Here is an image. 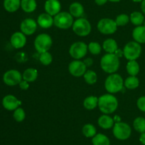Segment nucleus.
<instances>
[{
  "mask_svg": "<svg viewBox=\"0 0 145 145\" xmlns=\"http://www.w3.org/2000/svg\"><path fill=\"white\" fill-rule=\"evenodd\" d=\"M98 107L105 115L114 112L118 107V99L111 94H105L99 98Z\"/></svg>",
  "mask_w": 145,
  "mask_h": 145,
  "instance_id": "obj_1",
  "label": "nucleus"
},
{
  "mask_svg": "<svg viewBox=\"0 0 145 145\" xmlns=\"http://www.w3.org/2000/svg\"><path fill=\"white\" fill-rule=\"evenodd\" d=\"M119 66V57L115 53H106L101 59V67L107 73H115L118 70Z\"/></svg>",
  "mask_w": 145,
  "mask_h": 145,
  "instance_id": "obj_2",
  "label": "nucleus"
},
{
  "mask_svg": "<svg viewBox=\"0 0 145 145\" xmlns=\"http://www.w3.org/2000/svg\"><path fill=\"white\" fill-rule=\"evenodd\" d=\"M124 81L119 74H110L105 81V88L110 93H116L123 90Z\"/></svg>",
  "mask_w": 145,
  "mask_h": 145,
  "instance_id": "obj_3",
  "label": "nucleus"
},
{
  "mask_svg": "<svg viewBox=\"0 0 145 145\" xmlns=\"http://www.w3.org/2000/svg\"><path fill=\"white\" fill-rule=\"evenodd\" d=\"M123 51L126 59L128 61H136L141 55L142 47L136 41H130L125 45Z\"/></svg>",
  "mask_w": 145,
  "mask_h": 145,
  "instance_id": "obj_4",
  "label": "nucleus"
},
{
  "mask_svg": "<svg viewBox=\"0 0 145 145\" xmlns=\"http://www.w3.org/2000/svg\"><path fill=\"white\" fill-rule=\"evenodd\" d=\"M113 133L115 137L119 140H126L131 135L132 129L128 124L118 122L113 127Z\"/></svg>",
  "mask_w": 145,
  "mask_h": 145,
  "instance_id": "obj_5",
  "label": "nucleus"
},
{
  "mask_svg": "<svg viewBox=\"0 0 145 145\" xmlns=\"http://www.w3.org/2000/svg\"><path fill=\"white\" fill-rule=\"evenodd\" d=\"M74 24L73 16L67 11H62L54 16V24L61 29H67Z\"/></svg>",
  "mask_w": 145,
  "mask_h": 145,
  "instance_id": "obj_6",
  "label": "nucleus"
},
{
  "mask_svg": "<svg viewBox=\"0 0 145 145\" xmlns=\"http://www.w3.org/2000/svg\"><path fill=\"white\" fill-rule=\"evenodd\" d=\"M52 44V40L50 36L46 34H40L35 38L34 41L35 48L38 53L47 52L51 48Z\"/></svg>",
  "mask_w": 145,
  "mask_h": 145,
  "instance_id": "obj_7",
  "label": "nucleus"
},
{
  "mask_svg": "<svg viewBox=\"0 0 145 145\" xmlns=\"http://www.w3.org/2000/svg\"><path fill=\"white\" fill-rule=\"evenodd\" d=\"M72 29L76 35L79 36H86L91 31V25L86 18H79L74 21Z\"/></svg>",
  "mask_w": 145,
  "mask_h": 145,
  "instance_id": "obj_8",
  "label": "nucleus"
},
{
  "mask_svg": "<svg viewBox=\"0 0 145 145\" xmlns=\"http://www.w3.org/2000/svg\"><path fill=\"white\" fill-rule=\"evenodd\" d=\"M98 30L105 35L113 34L117 31L118 26L116 21L111 18H104L101 19L97 24Z\"/></svg>",
  "mask_w": 145,
  "mask_h": 145,
  "instance_id": "obj_9",
  "label": "nucleus"
},
{
  "mask_svg": "<svg viewBox=\"0 0 145 145\" xmlns=\"http://www.w3.org/2000/svg\"><path fill=\"white\" fill-rule=\"evenodd\" d=\"M88 45L82 41H77L72 44L69 48V54L73 58L79 60L87 53Z\"/></svg>",
  "mask_w": 145,
  "mask_h": 145,
  "instance_id": "obj_10",
  "label": "nucleus"
},
{
  "mask_svg": "<svg viewBox=\"0 0 145 145\" xmlns=\"http://www.w3.org/2000/svg\"><path fill=\"white\" fill-rule=\"evenodd\" d=\"M23 76L17 70H8L3 75V81L8 86H15L22 80Z\"/></svg>",
  "mask_w": 145,
  "mask_h": 145,
  "instance_id": "obj_11",
  "label": "nucleus"
},
{
  "mask_svg": "<svg viewBox=\"0 0 145 145\" xmlns=\"http://www.w3.org/2000/svg\"><path fill=\"white\" fill-rule=\"evenodd\" d=\"M69 71L74 77H81L84 75L86 71V66L84 61L75 60L69 63Z\"/></svg>",
  "mask_w": 145,
  "mask_h": 145,
  "instance_id": "obj_12",
  "label": "nucleus"
},
{
  "mask_svg": "<svg viewBox=\"0 0 145 145\" xmlns=\"http://www.w3.org/2000/svg\"><path fill=\"white\" fill-rule=\"evenodd\" d=\"M1 103L3 107L8 111H14L21 105V101L13 95H7L4 96Z\"/></svg>",
  "mask_w": 145,
  "mask_h": 145,
  "instance_id": "obj_13",
  "label": "nucleus"
},
{
  "mask_svg": "<svg viewBox=\"0 0 145 145\" xmlns=\"http://www.w3.org/2000/svg\"><path fill=\"white\" fill-rule=\"evenodd\" d=\"M20 28H21V32L25 35H32L37 29V23L33 18H25L21 23Z\"/></svg>",
  "mask_w": 145,
  "mask_h": 145,
  "instance_id": "obj_14",
  "label": "nucleus"
},
{
  "mask_svg": "<svg viewBox=\"0 0 145 145\" xmlns=\"http://www.w3.org/2000/svg\"><path fill=\"white\" fill-rule=\"evenodd\" d=\"M10 42L14 48H21L26 44V37L21 31H17L11 35Z\"/></svg>",
  "mask_w": 145,
  "mask_h": 145,
  "instance_id": "obj_15",
  "label": "nucleus"
},
{
  "mask_svg": "<svg viewBox=\"0 0 145 145\" xmlns=\"http://www.w3.org/2000/svg\"><path fill=\"white\" fill-rule=\"evenodd\" d=\"M44 7L46 13L51 16H55L60 12L61 4L59 0H47Z\"/></svg>",
  "mask_w": 145,
  "mask_h": 145,
  "instance_id": "obj_16",
  "label": "nucleus"
},
{
  "mask_svg": "<svg viewBox=\"0 0 145 145\" xmlns=\"http://www.w3.org/2000/svg\"><path fill=\"white\" fill-rule=\"evenodd\" d=\"M37 23L42 28H50L54 24V18L48 13H42L38 17Z\"/></svg>",
  "mask_w": 145,
  "mask_h": 145,
  "instance_id": "obj_17",
  "label": "nucleus"
},
{
  "mask_svg": "<svg viewBox=\"0 0 145 145\" xmlns=\"http://www.w3.org/2000/svg\"><path fill=\"white\" fill-rule=\"evenodd\" d=\"M133 37L138 44H145V27L144 26H136L133 31Z\"/></svg>",
  "mask_w": 145,
  "mask_h": 145,
  "instance_id": "obj_18",
  "label": "nucleus"
},
{
  "mask_svg": "<svg viewBox=\"0 0 145 145\" xmlns=\"http://www.w3.org/2000/svg\"><path fill=\"white\" fill-rule=\"evenodd\" d=\"M98 124L99 127L104 129H108L113 127L114 126V120L111 117L108 115H103L98 119Z\"/></svg>",
  "mask_w": 145,
  "mask_h": 145,
  "instance_id": "obj_19",
  "label": "nucleus"
},
{
  "mask_svg": "<svg viewBox=\"0 0 145 145\" xmlns=\"http://www.w3.org/2000/svg\"><path fill=\"white\" fill-rule=\"evenodd\" d=\"M3 6L7 11L14 13L21 7V0H4Z\"/></svg>",
  "mask_w": 145,
  "mask_h": 145,
  "instance_id": "obj_20",
  "label": "nucleus"
},
{
  "mask_svg": "<svg viewBox=\"0 0 145 145\" xmlns=\"http://www.w3.org/2000/svg\"><path fill=\"white\" fill-rule=\"evenodd\" d=\"M69 13L73 17L81 18L84 13V7L79 2H74L69 6Z\"/></svg>",
  "mask_w": 145,
  "mask_h": 145,
  "instance_id": "obj_21",
  "label": "nucleus"
},
{
  "mask_svg": "<svg viewBox=\"0 0 145 145\" xmlns=\"http://www.w3.org/2000/svg\"><path fill=\"white\" fill-rule=\"evenodd\" d=\"M103 48L107 53H115L118 50V44L116 40L108 38L103 44Z\"/></svg>",
  "mask_w": 145,
  "mask_h": 145,
  "instance_id": "obj_22",
  "label": "nucleus"
},
{
  "mask_svg": "<svg viewBox=\"0 0 145 145\" xmlns=\"http://www.w3.org/2000/svg\"><path fill=\"white\" fill-rule=\"evenodd\" d=\"M21 7L23 11L31 13L36 9L37 3L35 0H21Z\"/></svg>",
  "mask_w": 145,
  "mask_h": 145,
  "instance_id": "obj_23",
  "label": "nucleus"
},
{
  "mask_svg": "<svg viewBox=\"0 0 145 145\" xmlns=\"http://www.w3.org/2000/svg\"><path fill=\"white\" fill-rule=\"evenodd\" d=\"M92 144L93 145H110V142L106 135L99 133L92 138Z\"/></svg>",
  "mask_w": 145,
  "mask_h": 145,
  "instance_id": "obj_24",
  "label": "nucleus"
},
{
  "mask_svg": "<svg viewBox=\"0 0 145 145\" xmlns=\"http://www.w3.org/2000/svg\"><path fill=\"white\" fill-rule=\"evenodd\" d=\"M38 71L35 68H28L23 73V80L28 82H33L38 78Z\"/></svg>",
  "mask_w": 145,
  "mask_h": 145,
  "instance_id": "obj_25",
  "label": "nucleus"
},
{
  "mask_svg": "<svg viewBox=\"0 0 145 145\" xmlns=\"http://www.w3.org/2000/svg\"><path fill=\"white\" fill-rule=\"evenodd\" d=\"M144 16L140 11H134L130 14V20L133 24L136 26H142L144 21Z\"/></svg>",
  "mask_w": 145,
  "mask_h": 145,
  "instance_id": "obj_26",
  "label": "nucleus"
},
{
  "mask_svg": "<svg viewBox=\"0 0 145 145\" xmlns=\"http://www.w3.org/2000/svg\"><path fill=\"white\" fill-rule=\"evenodd\" d=\"M127 73L132 76H137L140 72V65L136 61H129L126 66Z\"/></svg>",
  "mask_w": 145,
  "mask_h": 145,
  "instance_id": "obj_27",
  "label": "nucleus"
},
{
  "mask_svg": "<svg viewBox=\"0 0 145 145\" xmlns=\"http://www.w3.org/2000/svg\"><path fill=\"white\" fill-rule=\"evenodd\" d=\"M99 98L96 96H89L84 100V107L86 109L91 110L98 106Z\"/></svg>",
  "mask_w": 145,
  "mask_h": 145,
  "instance_id": "obj_28",
  "label": "nucleus"
},
{
  "mask_svg": "<svg viewBox=\"0 0 145 145\" xmlns=\"http://www.w3.org/2000/svg\"><path fill=\"white\" fill-rule=\"evenodd\" d=\"M139 85H140V80H139L137 76H132L130 75L127 77L125 79L124 82V85L130 90H134L138 88Z\"/></svg>",
  "mask_w": 145,
  "mask_h": 145,
  "instance_id": "obj_29",
  "label": "nucleus"
},
{
  "mask_svg": "<svg viewBox=\"0 0 145 145\" xmlns=\"http://www.w3.org/2000/svg\"><path fill=\"white\" fill-rule=\"evenodd\" d=\"M82 133L86 137L93 138L96 134V129L92 124H86L82 128Z\"/></svg>",
  "mask_w": 145,
  "mask_h": 145,
  "instance_id": "obj_30",
  "label": "nucleus"
},
{
  "mask_svg": "<svg viewBox=\"0 0 145 145\" xmlns=\"http://www.w3.org/2000/svg\"><path fill=\"white\" fill-rule=\"evenodd\" d=\"M133 127L140 134L145 132V118L142 117L135 118L133 122Z\"/></svg>",
  "mask_w": 145,
  "mask_h": 145,
  "instance_id": "obj_31",
  "label": "nucleus"
},
{
  "mask_svg": "<svg viewBox=\"0 0 145 145\" xmlns=\"http://www.w3.org/2000/svg\"><path fill=\"white\" fill-rule=\"evenodd\" d=\"M84 78L86 83L93 85L97 81V75L93 71H86L84 75Z\"/></svg>",
  "mask_w": 145,
  "mask_h": 145,
  "instance_id": "obj_32",
  "label": "nucleus"
},
{
  "mask_svg": "<svg viewBox=\"0 0 145 145\" xmlns=\"http://www.w3.org/2000/svg\"><path fill=\"white\" fill-rule=\"evenodd\" d=\"M13 117H14V119L16 122H23L25 118V111H24V109L23 108L18 107L17 109H16L14 110V114H13Z\"/></svg>",
  "mask_w": 145,
  "mask_h": 145,
  "instance_id": "obj_33",
  "label": "nucleus"
},
{
  "mask_svg": "<svg viewBox=\"0 0 145 145\" xmlns=\"http://www.w3.org/2000/svg\"><path fill=\"white\" fill-rule=\"evenodd\" d=\"M130 21V17H129V16L127 14H120V15H118L116 17V20H115L118 26H125L126 24H128V22Z\"/></svg>",
  "mask_w": 145,
  "mask_h": 145,
  "instance_id": "obj_34",
  "label": "nucleus"
},
{
  "mask_svg": "<svg viewBox=\"0 0 145 145\" xmlns=\"http://www.w3.org/2000/svg\"><path fill=\"white\" fill-rule=\"evenodd\" d=\"M39 61L42 65H50L52 61V55H51L48 51L42 53H40V55L39 57Z\"/></svg>",
  "mask_w": 145,
  "mask_h": 145,
  "instance_id": "obj_35",
  "label": "nucleus"
},
{
  "mask_svg": "<svg viewBox=\"0 0 145 145\" xmlns=\"http://www.w3.org/2000/svg\"><path fill=\"white\" fill-rule=\"evenodd\" d=\"M88 50L93 55H99L101 51V46L98 42H91L88 45Z\"/></svg>",
  "mask_w": 145,
  "mask_h": 145,
  "instance_id": "obj_36",
  "label": "nucleus"
},
{
  "mask_svg": "<svg viewBox=\"0 0 145 145\" xmlns=\"http://www.w3.org/2000/svg\"><path fill=\"white\" fill-rule=\"evenodd\" d=\"M137 105L139 109L145 112V96H141L137 101Z\"/></svg>",
  "mask_w": 145,
  "mask_h": 145,
  "instance_id": "obj_37",
  "label": "nucleus"
},
{
  "mask_svg": "<svg viewBox=\"0 0 145 145\" xmlns=\"http://www.w3.org/2000/svg\"><path fill=\"white\" fill-rule=\"evenodd\" d=\"M18 85H19L20 88H21V90H28V88H29L28 82L24 80H22Z\"/></svg>",
  "mask_w": 145,
  "mask_h": 145,
  "instance_id": "obj_38",
  "label": "nucleus"
},
{
  "mask_svg": "<svg viewBox=\"0 0 145 145\" xmlns=\"http://www.w3.org/2000/svg\"><path fill=\"white\" fill-rule=\"evenodd\" d=\"M84 64L86 65V66H89V65H91L92 63H93V60L91 59V58H86V59H85L84 61Z\"/></svg>",
  "mask_w": 145,
  "mask_h": 145,
  "instance_id": "obj_39",
  "label": "nucleus"
},
{
  "mask_svg": "<svg viewBox=\"0 0 145 145\" xmlns=\"http://www.w3.org/2000/svg\"><path fill=\"white\" fill-rule=\"evenodd\" d=\"M140 142H141L142 144L145 145V132H143V133H141L140 136V139H139Z\"/></svg>",
  "mask_w": 145,
  "mask_h": 145,
  "instance_id": "obj_40",
  "label": "nucleus"
},
{
  "mask_svg": "<svg viewBox=\"0 0 145 145\" xmlns=\"http://www.w3.org/2000/svg\"><path fill=\"white\" fill-rule=\"evenodd\" d=\"M108 0H95V3L99 6L104 5Z\"/></svg>",
  "mask_w": 145,
  "mask_h": 145,
  "instance_id": "obj_41",
  "label": "nucleus"
},
{
  "mask_svg": "<svg viewBox=\"0 0 145 145\" xmlns=\"http://www.w3.org/2000/svg\"><path fill=\"white\" fill-rule=\"evenodd\" d=\"M141 10L145 15V0H143L141 2Z\"/></svg>",
  "mask_w": 145,
  "mask_h": 145,
  "instance_id": "obj_42",
  "label": "nucleus"
},
{
  "mask_svg": "<svg viewBox=\"0 0 145 145\" xmlns=\"http://www.w3.org/2000/svg\"><path fill=\"white\" fill-rule=\"evenodd\" d=\"M108 1H111V2H119V1H121V0H108Z\"/></svg>",
  "mask_w": 145,
  "mask_h": 145,
  "instance_id": "obj_43",
  "label": "nucleus"
},
{
  "mask_svg": "<svg viewBox=\"0 0 145 145\" xmlns=\"http://www.w3.org/2000/svg\"><path fill=\"white\" fill-rule=\"evenodd\" d=\"M132 1H134V2H142L143 0H132Z\"/></svg>",
  "mask_w": 145,
  "mask_h": 145,
  "instance_id": "obj_44",
  "label": "nucleus"
},
{
  "mask_svg": "<svg viewBox=\"0 0 145 145\" xmlns=\"http://www.w3.org/2000/svg\"><path fill=\"white\" fill-rule=\"evenodd\" d=\"M143 26H144L145 27V19H144V23H143Z\"/></svg>",
  "mask_w": 145,
  "mask_h": 145,
  "instance_id": "obj_45",
  "label": "nucleus"
}]
</instances>
